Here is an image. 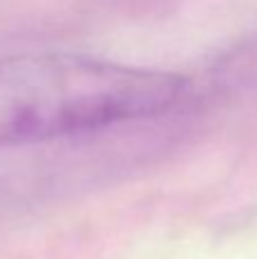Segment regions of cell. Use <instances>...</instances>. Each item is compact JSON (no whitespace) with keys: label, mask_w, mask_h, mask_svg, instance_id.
<instances>
[{"label":"cell","mask_w":257,"mask_h":259,"mask_svg":"<svg viewBox=\"0 0 257 259\" xmlns=\"http://www.w3.org/2000/svg\"><path fill=\"white\" fill-rule=\"evenodd\" d=\"M189 94L191 82L171 71L55 50L0 55V146L157 118Z\"/></svg>","instance_id":"obj_1"}]
</instances>
